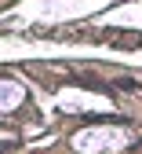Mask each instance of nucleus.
I'll list each match as a JSON object with an SVG mask.
<instances>
[{"instance_id":"obj_1","label":"nucleus","mask_w":142,"mask_h":154,"mask_svg":"<svg viewBox=\"0 0 142 154\" xmlns=\"http://www.w3.org/2000/svg\"><path fill=\"white\" fill-rule=\"evenodd\" d=\"M102 41L120 44V48H138L142 44V33H124V29H102Z\"/></svg>"}]
</instances>
